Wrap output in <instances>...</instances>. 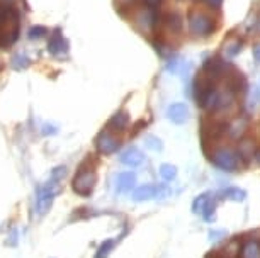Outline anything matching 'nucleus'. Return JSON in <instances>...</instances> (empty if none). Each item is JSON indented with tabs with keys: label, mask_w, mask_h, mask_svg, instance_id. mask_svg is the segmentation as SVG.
<instances>
[{
	"label": "nucleus",
	"mask_w": 260,
	"mask_h": 258,
	"mask_svg": "<svg viewBox=\"0 0 260 258\" xmlns=\"http://www.w3.org/2000/svg\"><path fill=\"white\" fill-rule=\"evenodd\" d=\"M242 258H260V241L247 240L242 246Z\"/></svg>",
	"instance_id": "6ab92c4d"
},
{
	"label": "nucleus",
	"mask_w": 260,
	"mask_h": 258,
	"mask_svg": "<svg viewBox=\"0 0 260 258\" xmlns=\"http://www.w3.org/2000/svg\"><path fill=\"white\" fill-rule=\"evenodd\" d=\"M221 196L224 199H228V201L243 202L245 197H247V192H245L243 189H240V187H228V189H224V191L221 192Z\"/></svg>",
	"instance_id": "aec40b11"
},
{
	"label": "nucleus",
	"mask_w": 260,
	"mask_h": 258,
	"mask_svg": "<svg viewBox=\"0 0 260 258\" xmlns=\"http://www.w3.org/2000/svg\"><path fill=\"white\" fill-rule=\"evenodd\" d=\"M68 50V45L65 41V38H63V34L60 32V29H56L55 32L51 34L50 38V43H48V51L51 53V55H63V53H67Z\"/></svg>",
	"instance_id": "ddd939ff"
},
{
	"label": "nucleus",
	"mask_w": 260,
	"mask_h": 258,
	"mask_svg": "<svg viewBox=\"0 0 260 258\" xmlns=\"http://www.w3.org/2000/svg\"><path fill=\"white\" fill-rule=\"evenodd\" d=\"M0 70H2V63H0Z\"/></svg>",
	"instance_id": "7c9ffc66"
},
{
	"label": "nucleus",
	"mask_w": 260,
	"mask_h": 258,
	"mask_svg": "<svg viewBox=\"0 0 260 258\" xmlns=\"http://www.w3.org/2000/svg\"><path fill=\"white\" fill-rule=\"evenodd\" d=\"M95 183H97V173L92 168H85V165H82L80 170L75 175V178H73L72 187L78 196L87 197L94 192Z\"/></svg>",
	"instance_id": "39448f33"
},
{
	"label": "nucleus",
	"mask_w": 260,
	"mask_h": 258,
	"mask_svg": "<svg viewBox=\"0 0 260 258\" xmlns=\"http://www.w3.org/2000/svg\"><path fill=\"white\" fill-rule=\"evenodd\" d=\"M19 19L21 16L14 2L0 0V50H6L16 43L21 27Z\"/></svg>",
	"instance_id": "f257e3e1"
},
{
	"label": "nucleus",
	"mask_w": 260,
	"mask_h": 258,
	"mask_svg": "<svg viewBox=\"0 0 260 258\" xmlns=\"http://www.w3.org/2000/svg\"><path fill=\"white\" fill-rule=\"evenodd\" d=\"M232 65L228 61H224L221 56H209L206 58V61L203 63V70L206 75L211 77L213 80H218V79H223L226 77L230 71H232Z\"/></svg>",
	"instance_id": "0eeeda50"
},
{
	"label": "nucleus",
	"mask_w": 260,
	"mask_h": 258,
	"mask_svg": "<svg viewBox=\"0 0 260 258\" xmlns=\"http://www.w3.org/2000/svg\"><path fill=\"white\" fill-rule=\"evenodd\" d=\"M143 153L140 152L138 148H127L124 153L121 155V163H124L126 167H131V168H135V167H138V165L143 163Z\"/></svg>",
	"instance_id": "dca6fc26"
},
{
	"label": "nucleus",
	"mask_w": 260,
	"mask_h": 258,
	"mask_svg": "<svg viewBox=\"0 0 260 258\" xmlns=\"http://www.w3.org/2000/svg\"><path fill=\"white\" fill-rule=\"evenodd\" d=\"M146 146H148L150 150H153V152H161V148H164L161 141L156 138V136H148V138H146Z\"/></svg>",
	"instance_id": "393cba45"
},
{
	"label": "nucleus",
	"mask_w": 260,
	"mask_h": 258,
	"mask_svg": "<svg viewBox=\"0 0 260 258\" xmlns=\"http://www.w3.org/2000/svg\"><path fill=\"white\" fill-rule=\"evenodd\" d=\"M65 175H67V168L58 167L53 170L51 178L48 180L45 186L38 187L36 199H34V211H36L38 216H45V214L51 209L53 201H55L56 194L60 191V183L58 182H61Z\"/></svg>",
	"instance_id": "f03ea898"
},
{
	"label": "nucleus",
	"mask_w": 260,
	"mask_h": 258,
	"mask_svg": "<svg viewBox=\"0 0 260 258\" xmlns=\"http://www.w3.org/2000/svg\"><path fill=\"white\" fill-rule=\"evenodd\" d=\"M187 22H189V31L194 36L199 38H208L216 31L213 17L208 16L203 11H190L187 14Z\"/></svg>",
	"instance_id": "7ed1b4c3"
},
{
	"label": "nucleus",
	"mask_w": 260,
	"mask_h": 258,
	"mask_svg": "<svg viewBox=\"0 0 260 258\" xmlns=\"http://www.w3.org/2000/svg\"><path fill=\"white\" fill-rule=\"evenodd\" d=\"M214 258H219V256H214Z\"/></svg>",
	"instance_id": "2f4dec72"
},
{
	"label": "nucleus",
	"mask_w": 260,
	"mask_h": 258,
	"mask_svg": "<svg viewBox=\"0 0 260 258\" xmlns=\"http://www.w3.org/2000/svg\"><path fill=\"white\" fill-rule=\"evenodd\" d=\"M214 82L211 77L206 75L204 71H201L194 80V99H196V104H198L201 109L206 110L208 107L211 97L214 95V92L218 90L214 85Z\"/></svg>",
	"instance_id": "20e7f679"
},
{
	"label": "nucleus",
	"mask_w": 260,
	"mask_h": 258,
	"mask_svg": "<svg viewBox=\"0 0 260 258\" xmlns=\"http://www.w3.org/2000/svg\"><path fill=\"white\" fill-rule=\"evenodd\" d=\"M253 58H255V61L260 63V43L253 46Z\"/></svg>",
	"instance_id": "c85d7f7f"
},
{
	"label": "nucleus",
	"mask_w": 260,
	"mask_h": 258,
	"mask_svg": "<svg viewBox=\"0 0 260 258\" xmlns=\"http://www.w3.org/2000/svg\"><path fill=\"white\" fill-rule=\"evenodd\" d=\"M238 157L243 158V160H248V158L255 157V144L252 143V141L247 139V141H242V143H240V146H238Z\"/></svg>",
	"instance_id": "412c9836"
},
{
	"label": "nucleus",
	"mask_w": 260,
	"mask_h": 258,
	"mask_svg": "<svg viewBox=\"0 0 260 258\" xmlns=\"http://www.w3.org/2000/svg\"><path fill=\"white\" fill-rule=\"evenodd\" d=\"M135 183H136V175L133 172H124V173L117 175L116 189H117V192L126 194L135 187Z\"/></svg>",
	"instance_id": "f3484780"
},
{
	"label": "nucleus",
	"mask_w": 260,
	"mask_h": 258,
	"mask_svg": "<svg viewBox=\"0 0 260 258\" xmlns=\"http://www.w3.org/2000/svg\"><path fill=\"white\" fill-rule=\"evenodd\" d=\"M192 212L201 214L206 221H213L216 212V199L211 192H204L194 199L192 202Z\"/></svg>",
	"instance_id": "6e6552de"
},
{
	"label": "nucleus",
	"mask_w": 260,
	"mask_h": 258,
	"mask_svg": "<svg viewBox=\"0 0 260 258\" xmlns=\"http://www.w3.org/2000/svg\"><path fill=\"white\" fill-rule=\"evenodd\" d=\"M211 162L218 168L224 170V172H235L240 165L238 155L235 153L232 148H226V146L214 148L213 153H211Z\"/></svg>",
	"instance_id": "423d86ee"
},
{
	"label": "nucleus",
	"mask_w": 260,
	"mask_h": 258,
	"mask_svg": "<svg viewBox=\"0 0 260 258\" xmlns=\"http://www.w3.org/2000/svg\"><path fill=\"white\" fill-rule=\"evenodd\" d=\"M160 175H161V178H164V180L170 182V180H174L175 177H177V168H175L174 165H170V163H164L160 167Z\"/></svg>",
	"instance_id": "4be33fe9"
},
{
	"label": "nucleus",
	"mask_w": 260,
	"mask_h": 258,
	"mask_svg": "<svg viewBox=\"0 0 260 258\" xmlns=\"http://www.w3.org/2000/svg\"><path fill=\"white\" fill-rule=\"evenodd\" d=\"M119 144H121V141L116 138L114 134L111 133L109 129H106V131H102V133L97 136V139H95V146H97V150L102 153V155H111V153H116L117 150H119Z\"/></svg>",
	"instance_id": "1a4fd4ad"
},
{
	"label": "nucleus",
	"mask_w": 260,
	"mask_h": 258,
	"mask_svg": "<svg viewBox=\"0 0 260 258\" xmlns=\"http://www.w3.org/2000/svg\"><path fill=\"white\" fill-rule=\"evenodd\" d=\"M161 0H145V6L148 9H158Z\"/></svg>",
	"instance_id": "bb28decb"
},
{
	"label": "nucleus",
	"mask_w": 260,
	"mask_h": 258,
	"mask_svg": "<svg viewBox=\"0 0 260 258\" xmlns=\"http://www.w3.org/2000/svg\"><path fill=\"white\" fill-rule=\"evenodd\" d=\"M240 51H242V41L240 40H233L226 43V53L230 56H237Z\"/></svg>",
	"instance_id": "b1692460"
},
{
	"label": "nucleus",
	"mask_w": 260,
	"mask_h": 258,
	"mask_svg": "<svg viewBox=\"0 0 260 258\" xmlns=\"http://www.w3.org/2000/svg\"><path fill=\"white\" fill-rule=\"evenodd\" d=\"M114 245H116V243L112 241V240L104 241V243H102V245H101L99 251H97L95 258H107V256H109V253L112 251V248H114Z\"/></svg>",
	"instance_id": "5701e85b"
},
{
	"label": "nucleus",
	"mask_w": 260,
	"mask_h": 258,
	"mask_svg": "<svg viewBox=\"0 0 260 258\" xmlns=\"http://www.w3.org/2000/svg\"><path fill=\"white\" fill-rule=\"evenodd\" d=\"M161 21L165 22V26H167V29L172 32V34H180L182 32V29H184V17L180 16V14L177 12V11H172V12H167L165 16H164V19Z\"/></svg>",
	"instance_id": "f8f14e48"
},
{
	"label": "nucleus",
	"mask_w": 260,
	"mask_h": 258,
	"mask_svg": "<svg viewBox=\"0 0 260 258\" xmlns=\"http://www.w3.org/2000/svg\"><path fill=\"white\" fill-rule=\"evenodd\" d=\"M48 31H46V27H34L31 29V32H29V38H41V36H45Z\"/></svg>",
	"instance_id": "a878e982"
},
{
	"label": "nucleus",
	"mask_w": 260,
	"mask_h": 258,
	"mask_svg": "<svg viewBox=\"0 0 260 258\" xmlns=\"http://www.w3.org/2000/svg\"><path fill=\"white\" fill-rule=\"evenodd\" d=\"M226 90L232 94H243L247 90V79L243 77L242 71H237L232 68V71L226 75Z\"/></svg>",
	"instance_id": "9d476101"
},
{
	"label": "nucleus",
	"mask_w": 260,
	"mask_h": 258,
	"mask_svg": "<svg viewBox=\"0 0 260 258\" xmlns=\"http://www.w3.org/2000/svg\"><path fill=\"white\" fill-rule=\"evenodd\" d=\"M247 128H248V123H247V119L245 118H237L235 121H232L228 126H226V133L232 136L233 139H237V138H240L245 131H247Z\"/></svg>",
	"instance_id": "a211bd4d"
},
{
	"label": "nucleus",
	"mask_w": 260,
	"mask_h": 258,
	"mask_svg": "<svg viewBox=\"0 0 260 258\" xmlns=\"http://www.w3.org/2000/svg\"><path fill=\"white\" fill-rule=\"evenodd\" d=\"M167 118L174 124H184L189 119V109L185 104H172L167 109Z\"/></svg>",
	"instance_id": "9b49d317"
},
{
	"label": "nucleus",
	"mask_w": 260,
	"mask_h": 258,
	"mask_svg": "<svg viewBox=\"0 0 260 258\" xmlns=\"http://www.w3.org/2000/svg\"><path fill=\"white\" fill-rule=\"evenodd\" d=\"M129 126V114L126 113V110H119V113H116L112 118L109 119V123H107V129L109 131H126V128Z\"/></svg>",
	"instance_id": "2eb2a0df"
},
{
	"label": "nucleus",
	"mask_w": 260,
	"mask_h": 258,
	"mask_svg": "<svg viewBox=\"0 0 260 258\" xmlns=\"http://www.w3.org/2000/svg\"><path fill=\"white\" fill-rule=\"evenodd\" d=\"M206 2H208V6L213 9H219L223 6V0H206Z\"/></svg>",
	"instance_id": "cd10ccee"
},
{
	"label": "nucleus",
	"mask_w": 260,
	"mask_h": 258,
	"mask_svg": "<svg viewBox=\"0 0 260 258\" xmlns=\"http://www.w3.org/2000/svg\"><path fill=\"white\" fill-rule=\"evenodd\" d=\"M161 194V189L156 186H141L133 192V199L136 202H143V201H151V199L158 197Z\"/></svg>",
	"instance_id": "4468645a"
},
{
	"label": "nucleus",
	"mask_w": 260,
	"mask_h": 258,
	"mask_svg": "<svg viewBox=\"0 0 260 258\" xmlns=\"http://www.w3.org/2000/svg\"><path fill=\"white\" fill-rule=\"evenodd\" d=\"M255 162H257L258 165H260V150H257V152H255Z\"/></svg>",
	"instance_id": "c756f323"
}]
</instances>
